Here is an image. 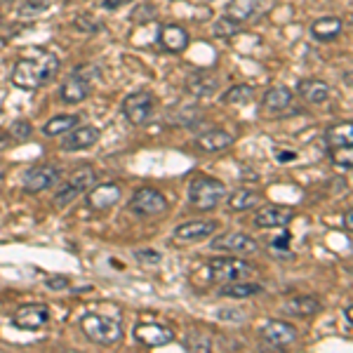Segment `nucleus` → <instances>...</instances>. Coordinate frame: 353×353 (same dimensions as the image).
<instances>
[{"mask_svg":"<svg viewBox=\"0 0 353 353\" xmlns=\"http://www.w3.org/2000/svg\"><path fill=\"white\" fill-rule=\"evenodd\" d=\"M59 71V59L54 52L41 48H31V52L17 59L12 68V83L14 88L26 90V92H36L45 83H50Z\"/></svg>","mask_w":353,"mask_h":353,"instance_id":"1","label":"nucleus"},{"mask_svg":"<svg viewBox=\"0 0 353 353\" xmlns=\"http://www.w3.org/2000/svg\"><path fill=\"white\" fill-rule=\"evenodd\" d=\"M78 325H81L85 339L97 346H116L123 339L121 318L101 316V313H85Z\"/></svg>","mask_w":353,"mask_h":353,"instance_id":"2","label":"nucleus"},{"mask_svg":"<svg viewBox=\"0 0 353 353\" xmlns=\"http://www.w3.org/2000/svg\"><path fill=\"white\" fill-rule=\"evenodd\" d=\"M226 198V184L214 176H196L189 186V201L201 212H210Z\"/></svg>","mask_w":353,"mask_h":353,"instance_id":"3","label":"nucleus"},{"mask_svg":"<svg viewBox=\"0 0 353 353\" xmlns=\"http://www.w3.org/2000/svg\"><path fill=\"white\" fill-rule=\"evenodd\" d=\"M128 208L137 217H158V214L168 212V198L151 186H141L132 193Z\"/></svg>","mask_w":353,"mask_h":353,"instance_id":"4","label":"nucleus"},{"mask_svg":"<svg viewBox=\"0 0 353 353\" xmlns=\"http://www.w3.org/2000/svg\"><path fill=\"white\" fill-rule=\"evenodd\" d=\"M94 181H97V174H94L92 168L78 170V172L73 174L71 179H68L59 191H57L54 208L61 210V208H66V205H71L73 201H76V198H81L83 193H88V189H92Z\"/></svg>","mask_w":353,"mask_h":353,"instance_id":"5","label":"nucleus"},{"mask_svg":"<svg viewBox=\"0 0 353 353\" xmlns=\"http://www.w3.org/2000/svg\"><path fill=\"white\" fill-rule=\"evenodd\" d=\"M156 109V97L149 90H137L123 99V116L132 125H144Z\"/></svg>","mask_w":353,"mask_h":353,"instance_id":"6","label":"nucleus"},{"mask_svg":"<svg viewBox=\"0 0 353 353\" xmlns=\"http://www.w3.org/2000/svg\"><path fill=\"white\" fill-rule=\"evenodd\" d=\"M210 278L217 283H233V281H243L245 276H250L252 269H250L248 261L238 259V257H217L208 264Z\"/></svg>","mask_w":353,"mask_h":353,"instance_id":"7","label":"nucleus"},{"mask_svg":"<svg viewBox=\"0 0 353 353\" xmlns=\"http://www.w3.org/2000/svg\"><path fill=\"white\" fill-rule=\"evenodd\" d=\"M59 181H61V168H57V165H36L24 176V193L36 196V193L54 189Z\"/></svg>","mask_w":353,"mask_h":353,"instance_id":"8","label":"nucleus"},{"mask_svg":"<svg viewBox=\"0 0 353 353\" xmlns=\"http://www.w3.org/2000/svg\"><path fill=\"white\" fill-rule=\"evenodd\" d=\"M48 323H50V306L41 304V301L19 306L12 316V325L19 330H26V332H36V330L45 327Z\"/></svg>","mask_w":353,"mask_h":353,"instance_id":"9","label":"nucleus"},{"mask_svg":"<svg viewBox=\"0 0 353 353\" xmlns=\"http://www.w3.org/2000/svg\"><path fill=\"white\" fill-rule=\"evenodd\" d=\"M212 250H221V252H233V254L250 257V254L259 252V245L252 236H248V233H226V236L214 238Z\"/></svg>","mask_w":353,"mask_h":353,"instance_id":"10","label":"nucleus"},{"mask_svg":"<svg viewBox=\"0 0 353 353\" xmlns=\"http://www.w3.org/2000/svg\"><path fill=\"white\" fill-rule=\"evenodd\" d=\"M261 339L273 349H285V346L297 341V327L285 321H269L261 327Z\"/></svg>","mask_w":353,"mask_h":353,"instance_id":"11","label":"nucleus"},{"mask_svg":"<svg viewBox=\"0 0 353 353\" xmlns=\"http://www.w3.org/2000/svg\"><path fill=\"white\" fill-rule=\"evenodd\" d=\"M294 219L292 208H283V205H264L254 212V226L257 229H283Z\"/></svg>","mask_w":353,"mask_h":353,"instance_id":"12","label":"nucleus"},{"mask_svg":"<svg viewBox=\"0 0 353 353\" xmlns=\"http://www.w3.org/2000/svg\"><path fill=\"white\" fill-rule=\"evenodd\" d=\"M123 191L118 184H113V181H106V184H99V186H92V189H88V208L92 210V212H104V210H111L113 205L121 201Z\"/></svg>","mask_w":353,"mask_h":353,"instance_id":"13","label":"nucleus"},{"mask_svg":"<svg viewBox=\"0 0 353 353\" xmlns=\"http://www.w3.org/2000/svg\"><path fill=\"white\" fill-rule=\"evenodd\" d=\"M134 339L146 349H158V346L170 344L174 339V332L161 323H141L134 327Z\"/></svg>","mask_w":353,"mask_h":353,"instance_id":"14","label":"nucleus"},{"mask_svg":"<svg viewBox=\"0 0 353 353\" xmlns=\"http://www.w3.org/2000/svg\"><path fill=\"white\" fill-rule=\"evenodd\" d=\"M99 128L94 125H76L71 132L64 134L61 139V149L64 151H85V149H92V146L99 141Z\"/></svg>","mask_w":353,"mask_h":353,"instance_id":"15","label":"nucleus"},{"mask_svg":"<svg viewBox=\"0 0 353 353\" xmlns=\"http://www.w3.org/2000/svg\"><path fill=\"white\" fill-rule=\"evenodd\" d=\"M158 43H161V48L165 50V52L181 54L186 48H189L191 36H189V31H186L184 26L168 24V26L161 28V33H158Z\"/></svg>","mask_w":353,"mask_h":353,"instance_id":"16","label":"nucleus"},{"mask_svg":"<svg viewBox=\"0 0 353 353\" xmlns=\"http://www.w3.org/2000/svg\"><path fill=\"white\" fill-rule=\"evenodd\" d=\"M292 99H294V92L285 85H276L271 88L269 92L264 94L261 99V113H269V116H278V113L288 111L292 106Z\"/></svg>","mask_w":353,"mask_h":353,"instance_id":"17","label":"nucleus"},{"mask_svg":"<svg viewBox=\"0 0 353 353\" xmlns=\"http://www.w3.org/2000/svg\"><path fill=\"white\" fill-rule=\"evenodd\" d=\"M217 229H219L217 221H186V224L174 229V238H179V241H184V243H198V241H205V238L214 236Z\"/></svg>","mask_w":353,"mask_h":353,"instance_id":"18","label":"nucleus"},{"mask_svg":"<svg viewBox=\"0 0 353 353\" xmlns=\"http://www.w3.org/2000/svg\"><path fill=\"white\" fill-rule=\"evenodd\" d=\"M90 92H92L90 81L85 76H81V73H76V76H71L64 85H61L59 97H61V101H66V104H81V101L88 99Z\"/></svg>","mask_w":353,"mask_h":353,"instance_id":"19","label":"nucleus"},{"mask_svg":"<svg viewBox=\"0 0 353 353\" xmlns=\"http://www.w3.org/2000/svg\"><path fill=\"white\" fill-rule=\"evenodd\" d=\"M233 141H236V139H233V134L226 132V130H208V132H203V134L196 137V146L203 153L226 151L233 144Z\"/></svg>","mask_w":353,"mask_h":353,"instance_id":"20","label":"nucleus"},{"mask_svg":"<svg viewBox=\"0 0 353 353\" xmlns=\"http://www.w3.org/2000/svg\"><path fill=\"white\" fill-rule=\"evenodd\" d=\"M297 94L306 104L318 106L330 97V85L325 81H321V78H306V81L297 83Z\"/></svg>","mask_w":353,"mask_h":353,"instance_id":"21","label":"nucleus"},{"mask_svg":"<svg viewBox=\"0 0 353 353\" xmlns=\"http://www.w3.org/2000/svg\"><path fill=\"white\" fill-rule=\"evenodd\" d=\"M344 31V21L339 17H321L311 24V36L316 38L318 43H330L334 38L341 36Z\"/></svg>","mask_w":353,"mask_h":353,"instance_id":"22","label":"nucleus"},{"mask_svg":"<svg viewBox=\"0 0 353 353\" xmlns=\"http://www.w3.org/2000/svg\"><path fill=\"white\" fill-rule=\"evenodd\" d=\"M259 12H261V0H231L226 5V17L236 19L238 24L252 21Z\"/></svg>","mask_w":353,"mask_h":353,"instance_id":"23","label":"nucleus"},{"mask_svg":"<svg viewBox=\"0 0 353 353\" xmlns=\"http://www.w3.org/2000/svg\"><path fill=\"white\" fill-rule=\"evenodd\" d=\"M186 88H189L191 92L198 94V97H212L214 92H217L219 81L208 71H196V73H191V76H189Z\"/></svg>","mask_w":353,"mask_h":353,"instance_id":"24","label":"nucleus"},{"mask_svg":"<svg viewBox=\"0 0 353 353\" xmlns=\"http://www.w3.org/2000/svg\"><path fill=\"white\" fill-rule=\"evenodd\" d=\"M76 125H81V116H76V113H61V116L50 118V121L43 125V134L45 137H61V134L71 132Z\"/></svg>","mask_w":353,"mask_h":353,"instance_id":"25","label":"nucleus"},{"mask_svg":"<svg viewBox=\"0 0 353 353\" xmlns=\"http://www.w3.org/2000/svg\"><path fill=\"white\" fill-rule=\"evenodd\" d=\"M285 309L292 313V316L306 318V316H316V313H321L323 304L316 297H311V294H297V297L288 299Z\"/></svg>","mask_w":353,"mask_h":353,"instance_id":"26","label":"nucleus"},{"mask_svg":"<svg viewBox=\"0 0 353 353\" xmlns=\"http://www.w3.org/2000/svg\"><path fill=\"white\" fill-rule=\"evenodd\" d=\"M261 292H264V285H259V283H241V281L224 283V288L219 290V294L226 299H248Z\"/></svg>","mask_w":353,"mask_h":353,"instance_id":"27","label":"nucleus"},{"mask_svg":"<svg viewBox=\"0 0 353 353\" xmlns=\"http://www.w3.org/2000/svg\"><path fill=\"white\" fill-rule=\"evenodd\" d=\"M325 144L327 149H341V146L353 144V125L351 123H337L325 130Z\"/></svg>","mask_w":353,"mask_h":353,"instance_id":"28","label":"nucleus"},{"mask_svg":"<svg viewBox=\"0 0 353 353\" xmlns=\"http://www.w3.org/2000/svg\"><path fill=\"white\" fill-rule=\"evenodd\" d=\"M229 210L233 212H245V210H252L261 203V193L259 191H250V189H241L233 191L229 196Z\"/></svg>","mask_w":353,"mask_h":353,"instance_id":"29","label":"nucleus"},{"mask_svg":"<svg viewBox=\"0 0 353 353\" xmlns=\"http://www.w3.org/2000/svg\"><path fill=\"white\" fill-rule=\"evenodd\" d=\"M252 97H254L252 85H233V88H229L221 94V101L229 106H243V104H250Z\"/></svg>","mask_w":353,"mask_h":353,"instance_id":"30","label":"nucleus"},{"mask_svg":"<svg viewBox=\"0 0 353 353\" xmlns=\"http://www.w3.org/2000/svg\"><path fill=\"white\" fill-rule=\"evenodd\" d=\"M238 31H241V24H238L236 19H231V17H224V19L214 21V26H212V33L217 38H231V36H236Z\"/></svg>","mask_w":353,"mask_h":353,"instance_id":"31","label":"nucleus"},{"mask_svg":"<svg viewBox=\"0 0 353 353\" xmlns=\"http://www.w3.org/2000/svg\"><path fill=\"white\" fill-rule=\"evenodd\" d=\"M8 132H10V137H12V141H17V144H21V141L31 139L33 128H31V123H28V121H14L12 125H10Z\"/></svg>","mask_w":353,"mask_h":353,"instance_id":"32","label":"nucleus"},{"mask_svg":"<svg viewBox=\"0 0 353 353\" xmlns=\"http://www.w3.org/2000/svg\"><path fill=\"white\" fill-rule=\"evenodd\" d=\"M73 26L78 28V31H83V33H99L101 28V21H97V19H92L90 14H81V17H76L73 19Z\"/></svg>","mask_w":353,"mask_h":353,"instance_id":"33","label":"nucleus"},{"mask_svg":"<svg viewBox=\"0 0 353 353\" xmlns=\"http://www.w3.org/2000/svg\"><path fill=\"white\" fill-rule=\"evenodd\" d=\"M330 158H332L334 165L339 168L349 170L351 163H353V153H351V146H341V149H330Z\"/></svg>","mask_w":353,"mask_h":353,"instance_id":"34","label":"nucleus"},{"mask_svg":"<svg viewBox=\"0 0 353 353\" xmlns=\"http://www.w3.org/2000/svg\"><path fill=\"white\" fill-rule=\"evenodd\" d=\"M48 10V0H24L19 8V12L24 17H36Z\"/></svg>","mask_w":353,"mask_h":353,"instance_id":"35","label":"nucleus"},{"mask_svg":"<svg viewBox=\"0 0 353 353\" xmlns=\"http://www.w3.org/2000/svg\"><path fill=\"white\" fill-rule=\"evenodd\" d=\"M156 19V8L153 5H139V8L134 10L132 14V21H137V24H146V21H153Z\"/></svg>","mask_w":353,"mask_h":353,"instance_id":"36","label":"nucleus"},{"mask_svg":"<svg viewBox=\"0 0 353 353\" xmlns=\"http://www.w3.org/2000/svg\"><path fill=\"white\" fill-rule=\"evenodd\" d=\"M134 257L139 264H146V266H158L161 264V252H156V250H137Z\"/></svg>","mask_w":353,"mask_h":353,"instance_id":"37","label":"nucleus"},{"mask_svg":"<svg viewBox=\"0 0 353 353\" xmlns=\"http://www.w3.org/2000/svg\"><path fill=\"white\" fill-rule=\"evenodd\" d=\"M186 351H210L212 349V339L210 337H189L184 341Z\"/></svg>","mask_w":353,"mask_h":353,"instance_id":"38","label":"nucleus"},{"mask_svg":"<svg viewBox=\"0 0 353 353\" xmlns=\"http://www.w3.org/2000/svg\"><path fill=\"white\" fill-rule=\"evenodd\" d=\"M45 285H48L50 290H66L71 283H68L66 276H48L45 278Z\"/></svg>","mask_w":353,"mask_h":353,"instance_id":"39","label":"nucleus"},{"mask_svg":"<svg viewBox=\"0 0 353 353\" xmlns=\"http://www.w3.org/2000/svg\"><path fill=\"white\" fill-rule=\"evenodd\" d=\"M130 3H134V0H101V8L113 12V10L123 8V5H130Z\"/></svg>","mask_w":353,"mask_h":353,"instance_id":"40","label":"nucleus"},{"mask_svg":"<svg viewBox=\"0 0 353 353\" xmlns=\"http://www.w3.org/2000/svg\"><path fill=\"white\" fill-rule=\"evenodd\" d=\"M271 248L273 250H288L290 248V233H281V236L271 243Z\"/></svg>","mask_w":353,"mask_h":353,"instance_id":"41","label":"nucleus"},{"mask_svg":"<svg viewBox=\"0 0 353 353\" xmlns=\"http://www.w3.org/2000/svg\"><path fill=\"white\" fill-rule=\"evenodd\" d=\"M238 309H219V318L221 321H243L245 316H236Z\"/></svg>","mask_w":353,"mask_h":353,"instance_id":"42","label":"nucleus"},{"mask_svg":"<svg viewBox=\"0 0 353 353\" xmlns=\"http://www.w3.org/2000/svg\"><path fill=\"white\" fill-rule=\"evenodd\" d=\"M10 141H12V137H10V132H5V130H0V151L8 149Z\"/></svg>","mask_w":353,"mask_h":353,"instance_id":"43","label":"nucleus"},{"mask_svg":"<svg viewBox=\"0 0 353 353\" xmlns=\"http://www.w3.org/2000/svg\"><path fill=\"white\" fill-rule=\"evenodd\" d=\"M294 158H297V153H294V151H278V161H281V163L294 161Z\"/></svg>","mask_w":353,"mask_h":353,"instance_id":"44","label":"nucleus"},{"mask_svg":"<svg viewBox=\"0 0 353 353\" xmlns=\"http://www.w3.org/2000/svg\"><path fill=\"white\" fill-rule=\"evenodd\" d=\"M351 217H353V210L349 208L346 210V214H344V226H346V233L351 236V231H353V221H351Z\"/></svg>","mask_w":353,"mask_h":353,"instance_id":"45","label":"nucleus"},{"mask_svg":"<svg viewBox=\"0 0 353 353\" xmlns=\"http://www.w3.org/2000/svg\"><path fill=\"white\" fill-rule=\"evenodd\" d=\"M351 313H353V306H351V304H346L344 316H346V330H349V332H351V321H353V316H351Z\"/></svg>","mask_w":353,"mask_h":353,"instance_id":"46","label":"nucleus"},{"mask_svg":"<svg viewBox=\"0 0 353 353\" xmlns=\"http://www.w3.org/2000/svg\"><path fill=\"white\" fill-rule=\"evenodd\" d=\"M0 24H3V17H0Z\"/></svg>","mask_w":353,"mask_h":353,"instance_id":"47","label":"nucleus"}]
</instances>
